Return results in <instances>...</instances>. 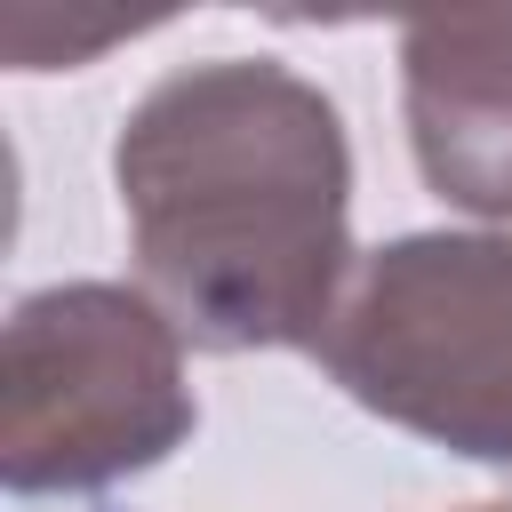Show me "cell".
Masks as SVG:
<instances>
[{
    "instance_id": "1",
    "label": "cell",
    "mask_w": 512,
    "mask_h": 512,
    "mask_svg": "<svg viewBox=\"0 0 512 512\" xmlns=\"http://www.w3.org/2000/svg\"><path fill=\"white\" fill-rule=\"evenodd\" d=\"M144 296L200 352L320 344L352 280V144L336 104L272 64L216 56L152 80L112 144Z\"/></svg>"
},
{
    "instance_id": "2",
    "label": "cell",
    "mask_w": 512,
    "mask_h": 512,
    "mask_svg": "<svg viewBox=\"0 0 512 512\" xmlns=\"http://www.w3.org/2000/svg\"><path fill=\"white\" fill-rule=\"evenodd\" d=\"M312 360L368 416L512 464V232H408L360 256Z\"/></svg>"
},
{
    "instance_id": "3",
    "label": "cell",
    "mask_w": 512,
    "mask_h": 512,
    "mask_svg": "<svg viewBox=\"0 0 512 512\" xmlns=\"http://www.w3.org/2000/svg\"><path fill=\"white\" fill-rule=\"evenodd\" d=\"M200 424L184 336L144 288L72 280L8 312L0 344V480L72 496L152 472Z\"/></svg>"
},
{
    "instance_id": "4",
    "label": "cell",
    "mask_w": 512,
    "mask_h": 512,
    "mask_svg": "<svg viewBox=\"0 0 512 512\" xmlns=\"http://www.w3.org/2000/svg\"><path fill=\"white\" fill-rule=\"evenodd\" d=\"M400 104L424 184L472 216H512V8L408 24Z\"/></svg>"
},
{
    "instance_id": "5",
    "label": "cell",
    "mask_w": 512,
    "mask_h": 512,
    "mask_svg": "<svg viewBox=\"0 0 512 512\" xmlns=\"http://www.w3.org/2000/svg\"><path fill=\"white\" fill-rule=\"evenodd\" d=\"M464 512H512V504H464Z\"/></svg>"
}]
</instances>
